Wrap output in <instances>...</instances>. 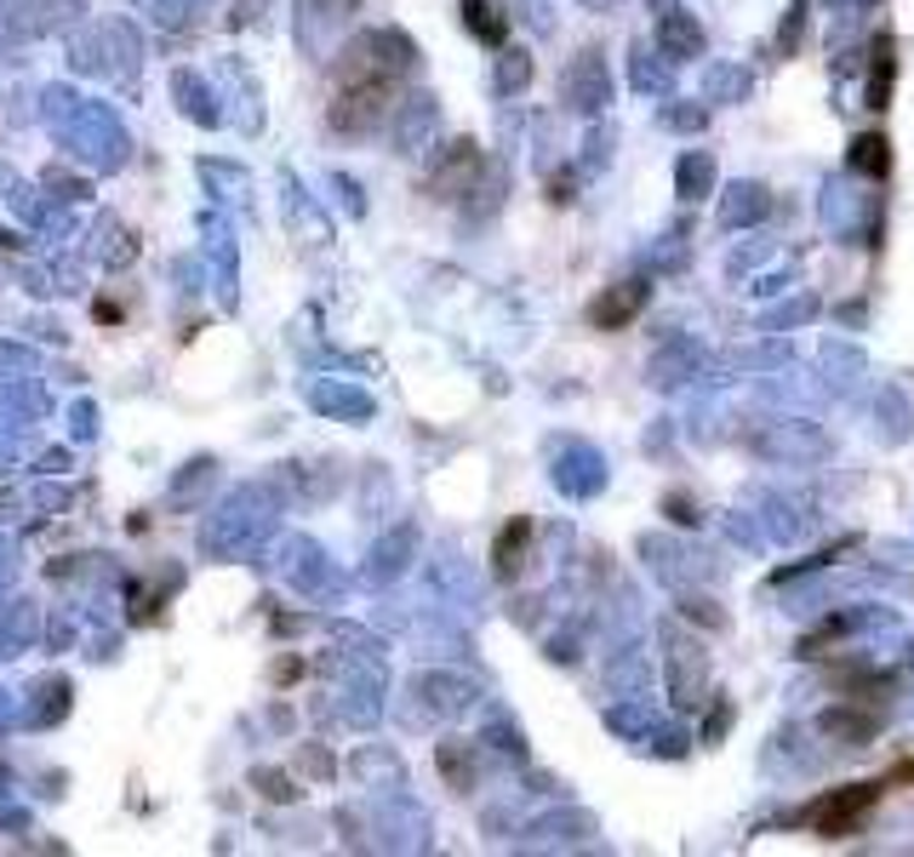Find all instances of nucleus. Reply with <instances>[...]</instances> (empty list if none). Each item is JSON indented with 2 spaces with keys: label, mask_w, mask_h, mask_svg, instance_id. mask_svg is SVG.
<instances>
[{
  "label": "nucleus",
  "mask_w": 914,
  "mask_h": 857,
  "mask_svg": "<svg viewBox=\"0 0 914 857\" xmlns=\"http://www.w3.org/2000/svg\"><path fill=\"white\" fill-rule=\"evenodd\" d=\"M875 795H880V784H857V789H846V795L811 806V823H818L823 835H852V829L863 823V812L875 806Z\"/></svg>",
  "instance_id": "obj_1"
},
{
  "label": "nucleus",
  "mask_w": 914,
  "mask_h": 857,
  "mask_svg": "<svg viewBox=\"0 0 914 857\" xmlns=\"http://www.w3.org/2000/svg\"><path fill=\"white\" fill-rule=\"evenodd\" d=\"M641 297H646V292L629 281V286H623V292L612 297V304H606V297H600V304H595V320H600V326H618V320H629L634 309H641Z\"/></svg>",
  "instance_id": "obj_2"
},
{
  "label": "nucleus",
  "mask_w": 914,
  "mask_h": 857,
  "mask_svg": "<svg viewBox=\"0 0 914 857\" xmlns=\"http://www.w3.org/2000/svg\"><path fill=\"white\" fill-rule=\"evenodd\" d=\"M520 543H526V520H520V526H509V532H503V543H497V572H509V566H515Z\"/></svg>",
  "instance_id": "obj_3"
},
{
  "label": "nucleus",
  "mask_w": 914,
  "mask_h": 857,
  "mask_svg": "<svg viewBox=\"0 0 914 857\" xmlns=\"http://www.w3.org/2000/svg\"><path fill=\"white\" fill-rule=\"evenodd\" d=\"M857 166L886 172V138H863V143H857Z\"/></svg>",
  "instance_id": "obj_4"
}]
</instances>
